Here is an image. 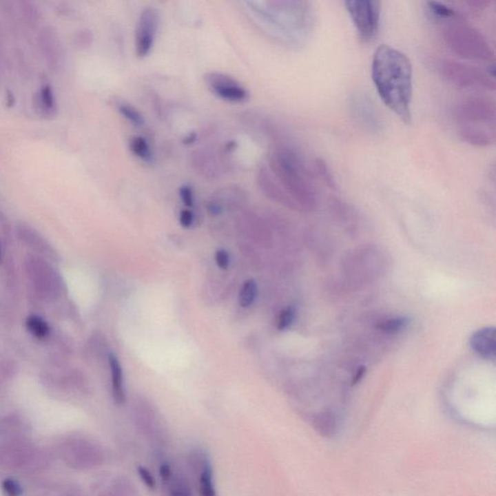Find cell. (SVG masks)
Segmentation results:
<instances>
[{
	"label": "cell",
	"instance_id": "obj_1",
	"mask_svg": "<svg viewBox=\"0 0 496 496\" xmlns=\"http://www.w3.org/2000/svg\"><path fill=\"white\" fill-rule=\"evenodd\" d=\"M371 78L383 103L402 123H411L413 70L409 57L395 48L381 45L372 59Z\"/></svg>",
	"mask_w": 496,
	"mask_h": 496
},
{
	"label": "cell",
	"instance_id": "obj_2",
	"mask_svg": "<svg viewBox=\"0 0 496 496\" xmlns=\"http://www.w3.org/2000/svg\"><path fill=\"white\" fill-rule=\"evenodd\" d=\"M242 4L260 28L283 44L296 46L309 33L311 25L309 2L268 0Z\"/></svg>",
	"mask_w": 496,
	"mask_h": 496
},
{
	"label": "cell",
	"instance_id": "obj_3",
	"mask_svg": "<svg viewBox=\"0 0 496 496\" xmlns=\"http://www.w3.org/2000/svg\"><path fill=\"white\" fill-rule=\"evenodd\" d=\"M268 167L300 209H316L317 194L310 172L294 149L286 145L276 147L269 155Z\"/></svg>",
	"mask_w": 496,
	"mask_h": 496
},
{
	"label": "cell",
	"instance_id": "obj_4",
	"mask_svg": "<svg viewBox=\"0 0 496 496\" xmlns=\"http://www.w3.org/2000/svg\"><path fill=\"white\" fill-rule=\"evenodd\" d=\"M455 118L462 141L474 147H486L496 139V105L484 96L467 97L455 106Z\"/></svg>",
	"mask_w": 496,
	"mask_h": 496
},
{
	"label": "cell",
	"instance_id": "obj_5",
	"mask_svg": "<svg viewBox=\"0 0 496 496\" xmlns=\"http://www.w3.org/2000/svg\"><path fill=\"white\" fill-rule=\"evenodd\" d=\"M442 37L451 51L462 59L486 63L495 61V51L485 35L465 23L464 19L446 23Z\"/></svg>",
	"mask_w": 496,
	"mask_h": 496
},
{
	"label": "cell",
	"instance_id": "obj_6",
	"mask_svg": "<svg viewBox=\"0 0 496 496\" xmlns=\"http://www.w3.org/2000/svg\"><path fill=\"white\" fill-rule=\"evenodd\" d=\"M438 70L448 83L462 90H495L496 87L495 74L464 62L442 59Z\"/></svg>",
	"mask_w": 496,
	"mask_h": 496
},
{
	"label": "cell",
	"instance_id": "obj_7",
	"mask_svg": "<svg viewBox=\"0 0 496 496\" xmlns=\"http://www.w3.org/2000/svg\"><path fill=\"white\" fill-rule=\"evenodd\" d=\"M344 6L362 41L373 40L378 35L380 25L381 2L375 0H347Z\"/></svg>",
	"mask_w": 496,
	"mask_h": 496
},
{
	"label": "cell",
	"instance_id": "obj_8",
	"mask_svg": "<svg viewBox=\"0 0 496 496\" xmlns=\"http://www.w3.org/2000/svg\"><path fill=\"white\" fill-rule=\"evenodd\" d=\"M161 16L155 7H145L141 12L135 35L136 54L140 59L149 56L156 41Z\"/></svg>",
	"mask_w": 496,
	"mask_h": 496
},
{
	"label": "cell",
	"instance_id": "obj_9",
	"mask_svg": "<svg viewBox=\"0 0 496 496\" xmlns=\"http://www.w3.org/2000/svg\"><path fill=\"white\" fill-rule=\"evenodd\" d=\"M205 82L214 95L231 103H243L250 99L247 88L227 74L207 73L205 75Z\"/></svg>",
	"mask_w": 496,
	"mask_h": 496
},
{
	"label": "cell",
	"instance_id": "obj_10",
	"mask_svg": "<svg viewBox=\"0 0 496 496\" xmlns=\"http://www.w3.org/2000/svg\"><path fill=\"white\" fill-rule=\"evenodd\" d=\"M256 181L261 192L269 199L273 200V201L278 203L282 206L289 207V209L300 211V209L297 203L293 200V198L288 194L283 186L276 180V176L273 175L268 166L262 165L259 167L256 174Z\"/></svg>",
	"mask_w": 496,
	"mask_h": 496
},
{
	"label": "cell",
	"instance_id": "obj_11",
	"mask_svg": "<svg viewBox=\"0 0 496 496\" xmlns=\"http://www.w3.org/2000/svg\"><path fill=\"white\" fill-rule=\"evenodd\" d=\"M495 329L484 328L477 331L472 335L471 345L472 349L488 360H495Z\"/></svg>",
	"mask_w": 496,
	"mask_h": 496
},
{
	"label": "cell",
	"instance_id": "obj_12",
	"mask_svg": "<svg viewBox=\"0 0 496 496\" xmlns=\"http://www.w3.org/2000/svg\"><path fill=\"white\" fill-rule=\"evenodd\" d=\"M195 457H196L197 474H199L197 483L200 496H217L211 462L204 455H198Z\"/></svg>",
	"mask_w": 496,
	"mask_h": 496
},
{
	"label": "cell",
	"instance_id": "obj_13",
	"mask_svg": "<svg viewBox=\"0 0 496 496\" xmlns=\"http://www.w3.org/2000/svg\"><path fill=\"white\" fill-rule=\"evenodd\" d=\"M192 164L200 175L207 178H216L219 176L218 162L211 152L197 150L193 154Z\"/></svg>",
	"mask_w": 496,
	"mask_h": 496
},
{
	"label": "cell",
	"instance_id": "obj_14",
	"mask_svg": "<svg viewBox=\"0 0 496 496\" xmlns=\"http://www.w3.org/2000/svg\"><path fill=\"white\" fill-rule=\"evenodd\" d=\"M353 101H354L353 102V110H354L355 116L359 121H361L362 125H366L371 130H378L380 126L379 116L369 100L364 99V97H357Z\"/></svg>",
	"mask_w": 496,
	"mask_h": 496
},
{
	"label": "cell",
	"instance_id": "obj_15",
	"mask_svg": "<svg viewBox=\"0 0 496 496\" xmlns=\"http://www.w3.org/2000/svg\"><path fill=\"white\" fill-rule=\"evenodd\" d=\"M110 369L112 375V393L114 402L116 404H123L125 402V391H124L123 373L121 364L114 355L109 356Z\"/></svg>",
	"mask_w": 496,
	"mask_h": 496
},
{
	"label": "cell",
	"instance_id": "obj_16",
	"mask_svg": "<svg viewBox=\"0 0 496 496\" xmlns=\"http://www.w3.org/2000/svg\"><path fill=\"white\" fill-rule=\"evenodd\" d=\"M428 14L433 20L449 23V21L462 20L464 15L454 7L448 6L444 2L431 1L426 3Z\"/></svg>",
	"mask_w": 496,
	"mask_h": 496
},
{
	"label": "cell",
	"instance_id": "obj_17",
	"mask_svg": "<svg viewBox=\"0 0 496 496\" xmlns=\"http://www.w3.org/2000/svg\"><path fill=\"white\" fill-rule=\"evenodd\" d=\"M130 149L133 155L145 163H152L154 161V152H152L149 143L142 136H134L131 138Z\"/></svg>",
	"mask_w": 496,
	"mask_h": 496
},
{
	"label": "cell",
	"instance_id": "obj_18",
	"mask_svg": "<svg viewBox=\"0 0 496 496\" xmlns=\"http://www.w3.org/2000/svg\"><path fill=\"white\" fill-rule=\"evenodd\" d=\"M25 326L31 335H34L38 340H45L51 331L49 324L42 317L37 316H28L26 318Z\"/></svg>",
	"mask_w": 496,
	"mask_h": 496
},
{
	"label": "cell",
	"instance_id": "obj_19",
	"mask_svg": "<svg viewBox=\"0 0 496 496\" xmlns=\"http://www.w3.org/2000/svg\"><path fill=\"white\" fill-rule=\"evenodd\" d=\"M116 110L125 121H127L128 123L136 126V127H141V126L144 125V116L133 105L126 103V102H118L116 104Z\"/></svg>",
	"mask_w": 496,
	"mask_h": 496
},
{
	"label": "cell",
	"instance_id": "obj_20",
	"mask_svg": "<svg viewBox=\"0 0 496 496\" xmlns=\"http://www.w3.org/2000/svg\"><path fill=\"white\" fill-rule=\"evenodd\" d=\"M409 324V320L406 317H395V318L386 319V320L379 322L376 328L387 335H395V333L404 330Z\"/></svg>",
	"mask_w": 496,
	"mask_h": 496
},
{
	"label": "cell",
	"instance_id": "obj_21",
	"mask_svg": "<svg viewBox=\"0 0 496 496\" xmlns=\"http://www.w3.org/2000/svg\"><path fill=\"white\" fill-rule=\"evenodd\" d=\"M257 291L258 289H257V285L254 280L250 279V280L245 281L240 288V295H238V302H240V307L247 309L254 304L256 299Z\"/></svg>",
	"mask_w": 496,
	"mask_h": 496
},
{
	"label": "cell",
	"instance_id": "obj_22",
	"mask_svg": "<svg viewBox=\"0 0 496 496\" xmlns=\"http://www.w3.org/2000/svg\"><path fill=\"white\" fill-rule=\"evenodd\" d=\"M170 488V496H192L189 488L185 480L180 478H174L173 474L168 480L164 481Z\"/></svg>",
	"mask_w": 496,
	"mask_h": 496
},
{
	"label": "cell",
	"instance_id": "obj_23",
	"mask_svg": "<svg viewBox=\"0 0 496 496\" xmlns=\"http://www.w3.org/2000/svg\"><path fill=\"white\" fill-rule=\"evenodd\" d=\"M316 166L317 174L320 176L321 180H323L329 187L335 188V178H333V173H331L329 166L327 165L326 162L322 161V159H316Z\"/></svg>",
	"mask_w": 496,
	"mask_h": 496
},
{
	"label": "cell",
	"instance_id": "obj_24",
	"mask_svg": "<svg viewBox=\"0 0 496 496\" xmlns=\"http://www.w3.org/2000/svg\"><path fill=\"white\" fill-rule=\"evenodd\" d=\"M1 488L6 496L23 495V490L21 484L13 478H7L2 481Z\"/></svg>",
	"mask_w": 496,
	"mask_h": 496
},
{
	"label": "cell",
	"instance_id": "obj_25",
	"mask_svg": "<svg viewBox=\"0 0 496 496\" xmlns=\"http://www.w3.org/2000/svg\"><path fill=\"white\" fill-rule=\"evenodd\" d=\"M295 319V310L293 307H287L280 312L278 317V329L279 331L286 330L292 325Z\"/></svg>",
	"mask_w": 496,
	"mask_h": 496
},
{
	"label": "cell",
	"instance_id": "obj_26",
	"mask_svg": "<svg viewBox=\"0 0 496 496\" xmlns=\"http://www.w3.org/2000/svg\"><path fill=\"white\" fill-rule=\"evenodd\" d=\"M40 100H41L42 106L46 110H52L56 103V97H54V92L50 85H44L40 90Z\"/></svg>",
	"mask_w": 496,
	"mask_h": 496
},
{
	"label": "cell",
	"instance_id": "obj_27",
	"mask_svg": "<svg viewBox=\"0 0 496 496\" xmlns=\"http://www.w3.org/2000/svg\"><path fill=\"white\" fill-rule=\"evenodd\" d=\"M178 194H180L181 202L185 204V207H193V205H194V190H193L192 185H181L180 190H178Z\"/></svg>",
	"mask_w": 496,
	"mask_h": 496
},
{
	"label": "cell",
	"instance_id": "obj_28",
	"mask_svg": "<svg viewBox=\"0 0 496 496\" xmlns=\"http://www.w3.org/2000/svg\"><path fill=\"white\" fill-rule=\"evenodd\" d=\"M216 262L218 268L226 269L230 265V256L226 250H217L216 254Z\"/></svg>",
	"mask_w": 496,
	"mask_h": 496
},
{
	"label": "cell",
	"instance_id": "obj_29",
	"mask_svg": "<svg viewBox=\"0 0 496 496\" xmlns=\"http://www.w3.org/2000/svg\"><path fill=\"white\" fill-rule=\"evenodd\" d=\"M138 473H139L141 480L144 482L145 486H149V488H155V486H156L155 479L147 468L140 466L139 468H138Z\"/></svg>",
	"mask_w": 496,
	"mask_h": 496
},
{
	"label": "cell",
	"instance_id": "obj_30",
	"mask_svg": "<svg viewBox=\"0 0 496 496\" xmlns=\"http://www.w3.org/2000/svg\"><path fill=\"white\" fill-rule=\"evenodd\" d=\"M194 214L190 209H183L180 214V223L183 227L189 228L192 227V224L194 223Z\"/></svg>",
	"mask_w": 496,
	"mask_h": 496
},
{
	"label": "cell",
	"instance_id": "obj_31",
	"mask_svg": "<svg viewBox=\"0 0 496 496\" xmlns=\"http://www.w3.org/2000/svg\"><path fill=\"white\" fill-rule=\"evenodd\" d=\"M466 4L471 7L472 10L480 11L482 9H485L486 7L490 6V1H486V0H471V1H467Z\"/></svg>",
	"mask_w": 496,
	"mask_h": 496
},
{
	"label": "cell",
	"instance_id": "obj_32",
	"mask_svg": "<svg viewBox=\"0 0 496 496\" xmlns=\"http://www.w3.org/2000/svg\"><path fill=\"white\" fill-rule=\"evenodd\" d=\"M364 373H366V367H360V369H358L356 374H355L354 375V379H353V383L356 384L359 382V381L361 380L362 378H364Z\"/></svg>",
	"mask_w": 496,
	"mask_h": 496
},
{
	"label": "cell",
	"instance_id": "obj_33",
	"mask_svg": "<svg viewBox=\"0 0 496 496\" xmlns=\"http://www.w3.org/2000/svg\"><path fill=\"white\" fill-rule=\"evenodd\" d=\"M197 136L195 134V133H193L192 135L186 136L185 139H183V143H185V145H190L192 144V143H194L195 141H196Z\"/></svg>",
	"mask_w": 496,
	"mask_h": 496
},
{
	"label": "cell",
	"instance_id": "obj_34",
	"mask_svg": "<svg viewBox=\"0 0 496 496\" xmlns=\"http://www.w3.org/2000/svg\"><path fill=\"white\" fill-rule=\"evenodd\" d=\"M1 258H2V256H1V245H0V261H1Z\"/></svg>",
	"mask_w": 496,
	"mask_h": 496
}]
</instances>
